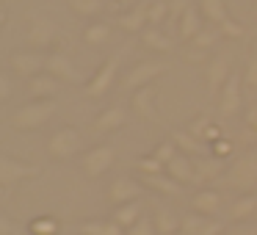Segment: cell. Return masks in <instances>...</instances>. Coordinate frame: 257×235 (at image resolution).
<instances>
[{"label": "cell", "instance_id": "1", "mask_svg": "<svg viewBox=\"0 0 257 235\" xmlns=\"http://www.w3.org/2000/svg\"><path fill=\"white\" fill-rule=\"evenodd\" d=\"M53 113H56V102L53 100H34V102H28V105L17 108V111L12 113V128L14 130L45 128Z\"/></svg>", "mask_w": 257, "mask_h": 235}, {"label": "cell", "instance_id": "2", "mask_svg": "<svg viewBox=\"0 0 257 235\" xmlns=\"http://www.w3.org/2000/svg\"><path fill=\"white\" fill-rule=\"evenodd\" d=\"M227 185L243 194H257V150L246 152L227 172Z\"/></svg>", "mask_w": 257, "mask_h": 235}, {"label": "cell", "instance_id": "3", "mask_svg": "<svg viewBox=\"0 0 257 235\" xmlns=\"http://www.w3.org/2000/svg\"><path fill=\"white\" fill-rule=\"evenodd\" d=\"M163 72H166V64L163 61H141L124 75L122 89L124 91H139V89H144V86H150L155 78H161Z\"/></svg>", "mask_w": 257, "mask_h": 235}, {"label": "cell", "instance_id": "4", "mask_svg": "<svg viewBox=\"0 0 257 235\" xmlns=\"http://www.w3.org/2000/svg\"><path fill=\"white\" fill-rule=\"evenodd\" d=\"M80 147V136L75 128H61L47 139V152H50L53 161H67L78 152Z\"/></svg>", "mask_w": 257, "mask_h": 235}, {"label": "cell", "instance_id": "5", "mask_svg": "<svg viewBox=\"0 0 257 235\" xmlns=\"http://www.w3.org/2000/svg\"><path fill=\"white\" fill-rule=\"evenodd\" d=\"M113 161H116V150H113L111 144H102V147H94V150L86 152L80 166H83L86 177L94 180V177H102V174L113 166Z\"/></svg>", "mask_w": 257, "mask_h": 235}, {"label": "cell", "instance_id": "6", "mask_svg": "<svg viewBox=\"0 0 257 235\" xmlns=\"http://www.w3.org/2000/svg\"><path fill=\"white\" fill-rule=\"evenodd\" d=\"M9 67H12L14 75L31 80V78H36V75H42V69L47 67V58L42 56L39 50H17L9 58Z\"/></svg>", "mask_w": 257, "mask_h": 235}, {"label": "cell", "instance_id": "7", "mask_svg": "<svg viewBox=\"0 0 257 235\" xmlns=\"http://www.w3.org/2000/svg\"><path fill=\"white\" fill-rule=\"evenodd\" d=\"M119 61H122V56H111V58H108V61L94 72V78L86 83V94L94 97V100L105 97L108 91H111V83H113V78H116V72H119Z\"/></svg>", "mask_w": 257, "mask_h": 235}, {"label": "cell", "instance_id": "8", "mask_svg": "<svg viewBox=\"0 0 257 235\" xmlns=\"http://www.w3.org/2000/svg\"><path fill=\"white\" fill-rule=\"evenodd\" d=\"M243 108V94H240V75L232 72L218 94V113L221 116H235Z\"/></svg>", "mask_w": 257, "mask_h": 235}, {"label": "cell", "instance_id": "9", "mask_svg": "<svg viewBox=\"0 0 257 235\" xmlns=\"http://www.w3.org/2000/svg\"><path fill=\"white\" fill-rule=\"evenodd\" d=\"M36 174H39L36 166H25V163L14 161V158H0V185L3 188H14L17 183L36 177Z\"/></svg>", "mask_w": 257, "mask_h": 235}, {"label": "cell", "instance_id": "10", "mask_svg": "<svg viewBox=\"0 0 257 235\" xmlns=\"http://www.w3.org/2000/svg\"><path fill=\"white\" fill-rule=\"evenodd\" d=\"M56 39V25L50 23L47 17H34L28 28V45L34 50H47Z\"/></svg>", "mask_w": 257, "mask_h": 235}, {"label": "cell", "instance_id": "11", "mask_svg": "<svg viewBox=\"0 0 257 235\" xmlns=\"http://www.w3.org/2000/svg\"><path fill=\"white\" fill-rule=\"evenodd\" d=\"M183 235H224V224L218 218H207V216H185L180 221Z\"/></svg>", "mask_w": 257, "mask_h": 235}, {"label": "cell", "instance_id": "12", "mask_svg": "<svg viewBox=\"0 0 257 235\" xmlns=\"http://www.w3.org/2000/svg\"><path fill=\"white\" fill-rule=\"evenodd\" d=\"M141 196V183L130 177H116L108 188V202L111 205H124V202H136Z\"/></svg>", "mask_w": 257, "mask_h": 235}, {"label": "cell", "instance_id": "13", "mask_svg": "<svg viewBox=\"0 0 257 235\" xmlns=\"http://www.w3.org/2000/svg\"><path fill=\"white\" fill-rule=\"evenodd\" d=\"M45 72H50L53 78L64 80V83H80V72L75 69V64L69 61L64 53H53V56H47Z\"/></svg>", "mask_w": 257, "mask_h": 235}, {"label": "cell", "instance_id": "14", "mask_svg": "<svg viewBox=\"0 0 257 235\" xmlns=\"http://www.w3.org/2000/svg\"><path fill=\"white\" fill-rule=\"evenodd\" d=\"M191 207H194V213H199V216L216 218L218 213H221V194H218V191H210V188H202L191 196Z\"/></svg>", "mask_w": 257, "mask_h": 235}, {"label": "cell", "instance_id": "15", "mask_svg": "<svg viewBox=\"0 0 257 235\" xmlns=\"http://www.w3.org/2000/svg\"><path fill=\"white\" fill-rule=\"evenodd\" d=\"M130 105H133V113L139 119H144V122H155L158 111H155V91H152V86H144V89L133 91Z\"/></svg>", "mask_w": 257, "mask_h": 235}, {"label": "cell", "instance_id": "16", "mask_svg": "<svg viewBox=\"0 0 257 235\" xmlns=\"http://www.w3.org/2000/svg\"><path fill=\"white\" fill-rule=\"evenodd\" d=\"M229 75H232V72H229V58H227V56L213 58L210 67H207V91H210L213 97H218Z\"/></svg>", "mask_w": 257, "mask_h": 235}, {"label": "cell", "instance_id": "17", "mask_svg": "<svg viewBox=\"0 0 257 235\" xmlns=\"http://www.w3.org/2000/svg\"><path fill=\"white\" fill-rule=\"evenodd\" d=\"M166 174L172 180H177L180 185L194 183V158L185 155V152H177V155L166 163Z\"/></svg>", "mask_w": 257, "mask_h": 235}, {"label": "cell", "instance_id": "18", "mask_svg": "<svg viewBox=\"0 0 257 235\" xmlns=\"http://www.w3.org/2000/svg\"><path fill=\"white\" fill-rule=\"evenodd\" d=\"M56 91H58V78H53L50 72H42L28 80V94L36 97V100H53Z\"/></svg>", "mask_w": 257, "mask_h": 235}, {"label": "cell", "instance_id": "19", "mask_svg": "<svg viewBox=\"0 0 257 235\" xmlns=\"http://www.w3.org/2000/svg\"><path fill=\"white\" fill-rule=\"evenodd\" d=\"M139 183H144L147 188L158 191V194H166V196L180 194V183L172 180L166 172H161V174H139Z\"/></svg>", "mask_w": 257, "mask_h": 235}, {"label": "cell", "instance_id": "20", "mask_svg": "<svg viewBox=\"0 0 257 235\" xmlns=\"http://www.w3.org/2000/svg\"><path fill=\"white\" fill-rule=\"evenodd\" d=\"M116 25L122 31H127V34H141V31L147 28V6L141 3V6H133L130 12L119 14Z\"/></svg>", "mask_w": 257, "mask_h": 235}, {"label": "cell", "instance_id": "21", "mask_svg": "<svg viewBox=\"0 0 257 235\" xmlns=\"http://www.w3.org/2000/svg\"><path fill=\"white\" fill-rule=\"evenodd\" d=\"M141 45H144L147 50H158V53H172L174 50V42L169 39L166 34H161V28H155V25H147V28L141 31Z\"/></svg>", "mask_w": 257, "mask_h": 235}, {"label": "cell", "instance_id": "22", "mask_svg": "<svg viewBox=\"0 0 257 235\" xmlns=\"http://www.w3.org/2000/svg\"><path fill=\"white\" fill-rule=\"evenodd\" d=\"M202 31V20H199V12H196L194 6H188L183 12V17L177 20V34L183 42H191L196 34Z\"/></svg>", "mask_w": 257, "mask_h": 235}, {"label": "cell", "instance_id": "23", "mask_svg": "<svg viewBox=\"0 0 257 235\" xmlns=\"http://www.w3.org/2000/svg\"><path fill=\"white\" fill-rule=\"evenodd\" d=\"M218 174H221V158H194V183H207Z\"/></svg>", "mask_w": 257, "mask_h": 235}, {"label": "cell", "instance_id": "24", "mask_svg": "<svg viewBox=\"0 0 257 235\" xmlns=\"http://www.w3.org/2000/svg\"><path fill=\"white\" fill-rule=\"evenodd\" d=\"M124 119H127V116H124V108H119V105L105 108V111L94 119V130H97V133H111V130L122 128Z\"/></svg>", "mask_w": 257, "mask_h": 235}, {"label": "cell", "instance_id": "25", "mask_svg": "<svg viewBox=\"0 0 257 235\" xmlns=\"http://www.w3.org/2000/svg\"><path fill=\"white\" fill-rule=\"evenodd\" d=\"M254 213H257V194H243L229 205V218H232V221L251 218Z\"/></svg>", "mask_w": 257, "mask_h": 235}, {"label": "cell", "instance_id": "26", "mask_svg": "<svg viewBox=\"0 0 257 235\" xmlns=\"http://www.w3.org/2000/svg\"><path fill=\"white\" fill-rule=\"evenodd\" d=\"M152 221H155V229L158 235H174L177 232V216H174L172 210H169L166 205H158L155 207V216H152Z\"/></svg>", "mask_w": 257, "mask_h": 235}, {"label": "cell", "instance_id": "27", "mask_svg": "<svg viewBox=\"0 0 257 235\" xmlns=\"http://www.w3.org/2000/svg\"><path fill=\"white\" fill-rule=\"evenodd\" d=\"M172 141L177 144V150L180 152H185V155H199V150H202V139H196L191 130H174L172 133Z\"/></svg>", "mask_w": 257, "mask_h": 235}, {"label": "cell", "instance_id": "28", "mask_svg": "<svg viewBox=\"0 0 257 235\" xmlns=\"http://www.w3.org/2000/svg\"><path fill=\"white\" fill-rule=\"evenodd\" d=\"M199 9H202V17L213 25H221L224 20H229L224 0H199Z\"/></svg>", "mask_w": 257, "mask_h": 235}, {"label": "cell", "instance_id": "29", "mask_svg": "<svg viewBox=\"0 0 257 235\" xmlns=\"http://www.w3.org/2000/svg\"><path fill=\"white\" fill-rule=\"evenodd\" d=\"M141 218V202L136 199V202H124V205H119L116 207V213H113V221L116 224H122V227H133L136 221Z\"/></svg>", "mask_w": 257, "mask_h": 235}, {"label": "cell", "instance_id": "30", "mask_svg": "<svg viewBox=\"0 0 257 235\" xmlns=\"http://www.w3.org/2000/svg\"><path fill=\"white\" fill-rule=\"evenodd\" d=\"M108 39H111V25H108V23H91L89 28L83 31V42H86V45L100 47V45H105Z\"/></svg>", "mask_w": 257, "mask_h": 235}, {"label": "cell", "instance_id": "31", "mask_svg": "<svg viewBox=\"0 0 257 235\" xmlns=\"http://www.w3.org/2000/svg\"><path fill=\"white\" fill-rule=\"evenodd\" d=\"M147 25H161L163 20L169 17V12H172V6H169L166 0H147Z\"/></svg>", "mask_w": 257, "mask_h": 235}, {"label": "cell", "instance_id": "32", "mask_svg": "<svg viewBox=\"0 0 257 235\" xmlns=\"http://www.w3.org/2000/svg\"><path fill=\"white\" fill-rule=\"evenodd\" d=\"M28 232L31 235H58L61 227H58V221L53 216H36V218H31Z\"/></svg>", "mask_w": 257, "mask_h": 235}, {"label": "cell", "instance_id": "33", "mask_svg": "<svg viewBox=\"0 0 257 235\" xmlns=\"http://www.w3.org/2000/svg\"><path fill=\"white\" fill-rule=\"evenodd\" d=\"M67 6L72 9V14H78V17H94V14H100L102 0H67Z\"/></svg>", "mask_w": 257, "mask_h": 235}, {"label": "cell", "instance_id": "34", "mask_svg": "<svg viewBox=\"0 0 257 235\" xmlns=\"http://www.w3.org/2000/svg\"><path fill=\"white\" fill-rule=\"evenodd\" d=\"M221 39V31H216V28H202L199 34L191 39V47H196V50H210L216 42Z\"/></svg>", "mask_w": 257, "mask_h": 235}, {"label": "cell", "instance_id": "35", "mask_svg": "<svg viewBox=\"0 0 257 235\" xmlns=\"http://www.w3.org/2000/svg\"><path fill=\"white\" fill-rule=\"evenodd\" d=\"M136 169H139V174H161V172H166V166H163V163L158 161L155 155L141 158V161L136 163Z\"/></svg>", "mask_w": 257, "mask_h": 235}, {"label": "cell", "instance_id": "36", "mask_svg": "<svg viewBox=\"0 0 257 235\" xmlns=\"http://www.w3.org/2000/svg\"><path fill=\"white\" fill-rule=\"evenodd\" d=\"M177 152H180V150H177V144H174V141H172V139H169V141H163V144H158V147H155V150H152V155H155V158H158V161H161V163H163V166H166V163H169V161H172V158H174V155H177Z\"/></svg>", "mask_w": 257, "mask_h": 235}, {"label": "cell", "instance_id": "37", "mask_svg": "<svg viewBox=\"0 0 257 235\" xmlns=\"http://www.w3.org/2000/svg\"><path fill=\"white\" fill-rule=\"evenodd\" d=\"M158 229H155V221H152V218H144L141 216L139 221L133 224V227L127 229V235H155Z\"/></svg>", "mask_w": 257, "mask_h": 235}, {"label": "cell", "instance_id": "38", "mask_svg": "<svg viewBox=\"0 0 257 235\" xmlns=\"http://www.w3.org/2000/svg\"><path fill=\"white\" fill-rule=\"evenodd\" d=\"M218 31H221V36H227V39H240V36H243V25H240V23H235L232 17H229V20H224V23H221V28H218Z\"/></svg>", "mask_w": 257, "mask_h": 235}, {"label": "cell", "instance_id": "39", "mask_svg": "<svg viewBox=\"0 0 257 235\" xmlns=\"http://www.w3.org/2000/svg\"><path fill=\"white\" fill-rule=\"evenodd\" d=\"M213 155H216V158H221V161H224V158H229V155H232V150H235V147H232V141H227V139H218V141H213Z\"/></svg>", "mask_w": 257, "mask_h": 235}, {"label": "cell", "instance_id": "40", "mask_svg": "<svg viewBox=\"0 0 257 235\" xmlns=\"http://www.w3.org/2000/svg\"><path fill=\"white\" fill-rule=\"evenodd\" d=\"M243 80L251 86V89H257V56L249 58V64H246V72H243Z\"/></svg>", "mask_w": 257, "mask_h": 235}, {"label": "cell", "instance_id": "41", "mask_svg": "<svg viewBox=\"0 0 257 235\" xmlns=\"http://www.w3.org/2000/svg\"><path fill=\"white\" fill-rule=\"evenodd\" d=\"M80 235H105V221H86V224H80Z\"/></svg>", "mask_w": 257, "mask_h": 235}, {"label": "cell", "instance_id": "42", "mask_svg": "<svg viewBox=\"0 0 257 235\" xmlns=\"http://www.w3.org/2000/svg\"><path fill=\"white\" fill-rule=\"evenodd\" d=\"M218 139H224L221 136V128L218 125H207V130H205V136H202V141H207V144H213V141H218Z\"/></svg>", "mask_w": 257, "mask_h": 235}, {"label": "cell", "instance_id": "43", "mask_svg": "<svg viewBox=\"0 0 257 235\" xmlns=\"http://www.w3.org/2000/svg\"><path fill=\"white\" fill-rule=\"evenodd\" d=\"M207 125H210V119L207 116H202V119H196V122H191V133L196 136V139H202V136H205V130H207Z\"/></svg>", "mask_w": 257, "mask_h": 235}, {"label": "cell", "instance_id": "44", "mask_svg": "<svg viewBox=\"0 0 257 235\" xmlns=\"http://www.w3.org/2000/svg\"><path fill=\"white\" fill-rule=\"evenodd\" d=\"M9 97H12V80L3 75L0 78V100H9Z\"/></svg>", "mask_w": 257, "mask_h": 235}, {"label": "cell", "instance_id": "45", "mask_svg": "<svg viewBox=\"0 0 257 235\" xmlns=\"http://www.w3.org/2000/svg\"><path fill=\"white\" fill-rule=\"evenodd\" d=\"M246 125L257 133V108H249V113H246Z\"/></svg>", "mask_w": 257, "mask_h": 235}, {"label": "cell", "instance_id": "46", "mask_svg": "<svg viewBox=\"0 0 257 235\" xmlns=\"http://www.w3.org/2000/svg\"><path fill=\"white\" fill-rule=\"evenodd\" d=\"M224 235H257L254 229H235V232H224Z\"/></svg>", "mask_w": 257, "mask_h": 235}]
</instances>
